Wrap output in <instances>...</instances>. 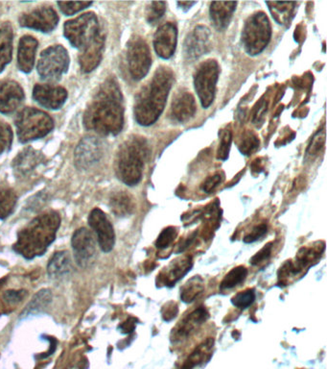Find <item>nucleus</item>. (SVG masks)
I'll use <instances>...</instances> for the list:
<instances>
[{"label":"nucleus","mask_w":327,"mask_h":369,"mask_svg":"<svg viewBox=\"0 0 327 369\" xmlns=\"http://www.w3.org/2000/svg\"><path fill=\"white\" fill-rule=\"evenodd\" d=\"M60 225V218L56 212L39 215L18 234L15 251L27 260L44 255L56 239Z\"/></svg>","instance_id":"7ed1b4c3"},{"label":"nucleus","mask_w":327,"mask_h":369,"mask_svg":"<svg viewBox=\"0 0 327 369\" xmlns=\"http://www.w3.org/2000/svg\"><path fill=\"white\" fill-rule=\"evenodd\" d=\"M220 75L217 61L208 59L200 63L194 73V87L202 106L207 109L213 104Z\"/></svg>","instance_id":"0eeeda50"},{"label":"nucleus","mask_w":327,"mask_h":369,"mask_svg":"<svg viewBox=\"0 0 327 369\" xmlns=\"http://www.w3.org/2000/svg\"><path fill=\"white\" fill-rule=\"evenodd\" d=\"M248 276V270L246 266L239 265L236 268H232L231 271L225 277L223 281L221 282V289H231L239 286L246 280Z\"/></svg>","instance_id":"473e14b6"},{"label":"nucleus","mask_w":327,"mask_h":369,"mask_svg":"<svg viewBox=\"0 0 327 369\" xmlns=\"http://www.w3.org/2000/svg\"><path fill=\"white\" fill-rule=\"evenodd\" d=\"M174 81L173 70L162 65L142 87L137 94L134 108V118L139 125L151 126L160 118L165 111Z\"/></svg>","instance_id":"f03ea898"},{"label":"nucleus","mask_w":327,"mask_h":369,"mask_svg":"<svg viewBox=\"0 0 327 369\" xmlns=\"http://www.w3.org/2000/svg\"><path fill=\"white\" fill-rule=\"evenodd\" d=\"M89 224L96 234L97 241L102 251H112L115 244V233L105 213L98 208H95L89 213Z\"/></svg>","instance_id":"f8f14e48"},{"label":"nucleus","mask_w":327,"mask_h":369,"mask_svg":"<svg viewBox=\"0 0 327 369\" xmlns=\"http://www.w3.org/2000/svg\"><path fill=\"white\" fill-rule=\"evenodd\" d=\"M33 97L41 106L47 109L58 110L65 104L68 92L62 87L38 84L34 87Z\"/></svg>","instance_id":"a211bd4d"},{"label":"nucleus","mask_w":327,"mask_h":369,"mask_svg":"<svg viewBox=\"0 0 327 369\" xmlns=\"http://www.w3.org/2000/svg\"><path fill=\"white\" fill-rule=\"evenodd\" d=\"M225 179V174L223 173H217L210 176L202 184V189L207 194H210L211 192L214 191L219 184L223 183Z\"/></svg>","instance_id":"79ce46f5"},{"label":"nucleus","mask_w":327,"mask_h":369,"mask_svg":"<svg viewBox=\"0 0 327 369\" xmlns=\"http://www.w3.org/2000/svg\"><path fill=\"white\" fill-rule=\"evenodd\" d=\"M196 4V2H178V5L181 7V9H183L184 11H188L189 9H191V7L193 5Z\"/></svg>","instance_id":"8fccbe9b"},{"label":"nucleus","mask_w":327,"mask_h":369,"mask_svg":"<svg viewBox=\"0 0 327 369\" xmlns=\"http://www.w3.org/2000/svg\"><path fill=\"white\" fill-rule=\"evenodd\" d=\"M13 32L9 27L0 28V73L12 59Z\"/></svg>","instance_id":"c756f323"},{"label":"nucleus","mask_w":327,"mask_h":369,"mask_svg":"<svg viewBox=\"0 0 327 369\" xmlns=\"http://www.w3.org/2000/svg\"><path fill=\"white\" fill-rule=\"evenodd\" d=\"M59 23L57 13L51 7H41L25 13L20 18L23 27L35 29L44 33H49L56 28Z\"/></svg>","instance_id":"ddd939ff"},{"label":"nucleus","mask_w":327,"mask_h":369,"mask_svg":"<svg viewBox=\"0 0 327 369\" xmlns=\"http://www.w3.org/2000/svg\"><path fill=\"white\" fill-rule=\"evenodd\" d=\"M269 10L276 22L281 25H288L294 18L295 2H267Z\"/></svg>","instance_id":"cd10ccee"},{"label":"nucleus","mask_w":327,"mask_h":369,"mask_svg":"<svg viewBox=\"0 0 327 369\" xmlns=\"http://www.w3.org/2000/svg\"><path fill=\"white\" fill-rule=\"evenodd\" d=\"M70 65V56L62 46H53L41 52L38 73L42 80L54 81L62 77Z\"/></svg>","instance_id":"9d476101"},{"label":"nucleus","mask_w":327,"mask_h":369,"mask_svg":"<svg viewBox=\"0 0 327 369\" xmlns=\"http://www.w3.org/2000/svg\"><path fill=\"white\" fill-rule=\"evenodd\" d=\"M213 344H214V342L211 339L203 342L202 344L199 345V346L194 350L193 353H191V355L189 356L181 369H193L195 366L203 363L205 356L207 355L211 348L213 347Z\"/></svg>","instance_id":"72a5a7b5"},{"label":"nucleus","mask_w":327,"mask_h":369,"mask_svg":"<svg viewBox=\"0 0 327 369\" xmlns=\"http://www.w3.org/2000/svg\"><path fill=\"white\" fill-rule=\"evenodd\" d=\"M192 265H193V262H192V258L189 256L179 258V259L173 261L165 273H162L158 277H160V280L166 286H173L177 282L181 280L184 275H186Z\"/></svg>","instance_id":"b1692460"},{"label":"nucleus","mask_w":327,"mask_h":369,"mask_svg":"<svg viewBox=\"0 0 327 369\" xmlns=\"http://www.w3.org/2000/svg\"><path fill=\"white\" fill-rule=\"evenodd\" d=\"M211 47V32L205 25H198L190 31L184 43V58L190 62L207 54Z\"/></svg>","instance_id":"9b49d317"},{"label":"nucleus","mask_w":327,"mask_h":369,"mask_svg":"<svg viewBox=\"0 0 327 369\" xmlns=\"http://www.w3.org/2000/svg\"><path fill=\"white\" fill-rule=\"evenodd\" d=\"M127 63L134 80H141L149 73L152 55L149 46L142 37L134 36L127 44Z\"/></svg>","instance_id":"1a4fd4ad"},{"label":"nucleus","mask_w":327,"mask_h":369,"mask_svg":"<svg viewBox=\"0 0 327 369\" xmlns=\"http://www.w3.org/2000/svg\"><path fill=\"white\" fill-rule=\"evenodd\" d=\"M268 227L266 224H260V225L255 226V228L250 231V234H248L247 236H245V238L243 239L245 244H252V242H257V239L262 238L267 234Z\"/></svg>","instance_id":"a18cd8bd"},{"label":"nucleus","mask_w":327,"mask_h":369,"mask_svg":"<svg viewBox=\"0 0 327 369\" xmlns=\"http://www.w3.org/2000/svg\"><path fill=\"white\" fill-rule=\"evenodd\" d=\"M324 142H326V132L323 129V130L319 131L312 139L310 146H308L307 154L311 155V156L319 154V152L324 146Z\"/></svg>","instance_id":"37998d69"},{"label":"nucleus","mask_w":327,"mask_h":369,"mask_svg":"<svg viewBox=\"0 0 327 369\" xmlns=\"http://www.w3.org/2000/svg\"><path fill=\"white\" fill-rule=\"evenodd\" d=\"M44 157L42 153L37 151L33 149H26L21 151L17 157L15 158L14 170L15 175L20 177H25L28 173H30L44 161Z\"/></svg>","instance_id":"5701e85b"},{"label":"nucleus","mask_w":327,"mask_h":369,"mask_svg":"<svg viewBox=\"0 0 327 369\" xmlns=\"http://www.w3.org/2000/svg\"><path fill=\"white\" fill-rule=\"evenodd\" d=\"M84 125L89 130L103 136H115L122 130L123 96L115 78H108L100 86L84 112Z\"/></svg>","instance_id":"f257e3e1"},{"label":"nucleus","mask_w":327,"mask_h":369,"mask_svg":"<svg viewBox=\"0 0 327 369\" xmlns=\"http://www.w3.org/2000/svg\"><path fill=\"white\" fill-rule=\"evenodd\" d=\"M103 155L102 142L95 137H86L75 150V165L80 170L88 168L98 163Z\"/></svg>","instance_id":"f3484780"},{"label":"nucleus","mask_w":327,"mask_h":369,"mask_svg":"<svg viewBox=\"0 0 327 369\" xmlns=\"http://www.w3.org/2000/svg\"><path fill=\"white\" fill-rule=\"evenodd\" d=\"M52 301V294L50 289H41L34 295L33 299L26 306L23 312L21 313L20 318L27 316L38 315L46 311Z\"/></svg>","instance_id":"c85d7f7f"},{"label":"nucleus","mask_w":327,"mask_h":369,"mask_svg":"<svg viewBox=\"0 0 327 369\" xmlns=\"http://www.w3.org/2000/svg\"><path fill=\"white\" fill-rule=\"evenodd\" d=\"M255 291L253 289H247V291L239 292L236 296L232 297L231 303L232 305L236 306L239 309H247L252 303L255 302Z\"/></svg>","instance_id":"4c0bfd02"},{"label":"nucleus","mask_w":327,"mask_h":369,"mask_svg":"<svg viewBox=\"0 0 327 369\" xmlns=\"http://www.w3.org/2000/svg\"><path fill=\"white\" fill-rule=\"evenodd\" d=\"M166 11V2L163 1H153L147 7L146 10V18L147 22L155 25V23L158 22L165 14Z\"/></svg>","instance_id":"e433bc0d"},{"label":"nucleus","mask_w":327,"mask_h":369,"mask_svg":"<svg viewBox=\"0 0 327 369\" xmlns=\"http://www.w3.org/2000/svg\"><path fill=\"white\" fill-rule=\"evenodd\" d=\"M271 251H273V242H269L260 251H258L257 254L253 256L252 259H250V265H258L261 263L265 262L271 257Z\"/></svg>","instance_id":"c03bdc74"},{"label":"nucleus","mask_w":327,"mask_h":369,"mask_svg":"<svg viewBox=\"0 0 327 369\" xmlns=\"http://www.w3.org/2000/svg\"><path fill=\"white\" fill-rule=\"evenodd\" d=\"M197 104L193 94L186 89H179L173 97L169 118L175 123H186L196 115Z\"/></svg>","instance_id":"4468645a"},{"label":"nucleus","mask_w":327,"mask_h":369,"mask_svg":"<svg viewBox=\"0 0 327 369\" xmlns=\"http://www.w3.org/2000/svg\"><path fill=\"white\" fill-rule=\"evenodd\" d=\"M18 137L21 142L44 138L54 127V121L46 113L35 108H25L15 118Z\"/></svg>","instance_id":"423d86ee"},{"label":"nucleus","mask_w":327,"mask_h":369,"mask_svg":"<svg viewBox=\"0 0 327 369\" xmlns=\"http://www.w3.org/2000/svg\"><path fill=\"white\" fill-rule=\"evenodd\" d=\"M92 2H58L60 11L65 15H71L84 10V8L91 6Z\"/></svg>","instance_id":"a19ab883"},{"label":"nucleus","mask_w":327,"mask_h":369,"mask_svg":"<svg viewBox=\"0 0 327 369\" xmlns=\"http://www.w3.org/2000/svg\"><path fill=\"white\" fill-rule=\"evenodd\" d=\"M150 155V144L144 137L134 135L127 139L116 152V175L127 186H136L141 181Z\"/></svg>","instance_id":"20e7f679"},{"label":"nucleus","mask_w":327,"mask_h":369,"mask_svg":"<svg viewBox=\"0 0 327 369\" xmlns=\"http://www.w3.org/2000/svg\"><path fill=\"white\" fill-rule=\"evenodd\" d=\"M13 142V132L10 126L4 121H0V155L10 149Z\"/></svg>","instance_id":"ea45409f"},{"label":"nucleus","mask_w":327,"mask_h":369,"mask_svg":"<svg viewBox=\"0 0 327 369\" xmlns=\"http://www.w3.org/2000/svg\"><path fill=\"white\" fill-rule=\"evenodd\" d=\"M136 318H128V320H127L125 323H124L123 324H121V326L120 327V328L121 329V331H122V333L124 334L132 333V332L134 330V328H136Z\"/></svg>","instance_id":"09e8293b"},{"label":"nucleus","mask_w":327,"mask_h":369,"mask_svg":"<svg viewBox=\"0 0 327 369\" xmlns=\"http://www.w3.org/2000/svg\"><path fill=\"white\" fill-rule=\"evenodd\" d=\"M204 289L205 283L202 277H192L181 289V299L186 303L193 302L200 294H202Z\"/></svg>","instance_id":"7c9ffc66"},{"label":"nucleus","mask_w":327,"mask_h":369,"mask_svg":"<svg viewBox=\"0 0 327 369\" xmlns=\"http://www.w3.org/2000/svg\"><path fill=\"white\" fill-rule=\"evenodd\" d=\"M271 38V25L267 15L257 12L250 15L243 27V49L250 56H257L268 46Z\"/></svg>","instance_id":"39448f33"},{"label":"nucleus","mask_w":327,"mask_h":369,"mask_svg":"<svg viewBox=\"0 0 327 369\" xmlns=\"http://www.w3.org/2000/svg\"><path fill=\"white\" fill-rule=\"evenodd\" d=\"M208 316L210 315H208L207 311L205 308L200 307L199 309L193 311L179 323L178 327H177V334L181 337L188 336L195 329L205 323Z\"/></svg>","instance_id":"a878e982"},{"label":"nucleus","mask_w":327,"mask_h":369,"mask_svg":"<svg viewBox=\"0 0 327 369\" xmlns=\"http://www.w3.org/2000/svg\"><path fill=\"white\" fill-rule=\"evenodd\" d=\"M17 196L13 189L0 187V220H5L14 212Z\"/></svg>","instance_id":"2f4dec72"},{"label":"nucleus","mask_w":327,"mask_h":369,"mask_svg":"<svg viewBox=\"0 0 327 369\" xmlns=\"http://www.w3.org/2000/svg\"><path fill=\"white\" fill-rule=\"evenodd\" d=\"M95 238L91 232L86 228H80L75 231L71 239L74 258L81 268L88 265L96 252Z\"/></svg>","instance_id":"2eb2a0df"},{"label":"nucleus","mask_w":327,"mask_h":369,"mask_svg":"<svg viewBox=\"0 0 327 369\" xmlns=\"http://www.w3.org/2000/svg\"><path fill=\"white\" fill-rule=\"evenodd\" d=\"M179 313L178 305L175 302H169L163 307L162 318L165 321H171Z\"/></svg>","instance_id":"49530a36"},{"label":"nucleus","mask_w":327,"mask_h":369,"mask_svg":"<svg viewBox=\"0 0 327 369\" xmlns=\"http://www.w3.org/2000/svg\"><path fill=\"white\" fill-rule=\"evenodd\" d=\"M105 37L100 32L94 39L82 49L79 63L81 70L89 73L98 67L104 51Z\"/></svg>","instance_id":"aec40b11"},{"label":"nucleus","mask_w":327,"mask_h":369,"mask_svg":"<svg viewBox=\"0 0 327 369\" xmlns=\"http://www.w3.org/2000/svg\"><path fill=\"white\" fill-rule=\"evenodd\" d=\"M220 144H219L217 158L219 160L225 161L228 159L229 150H231L232 142V131L229 127L224 129L220 136Z\"/></svg>","instance_id":"c9c22d12"},{"label":"nucleus","mask_w":327,"mask_h":369,"mask_svg":"<svg viewBox=\"0 0 327 369\" xmlns=\"http://www.w3.org/2000/svg\"><path fill=\"white\" fill-rule=\"evenodd\" d=\"M63 33L74 47L83 49L100 33L98 18L94 13H86L65 23Z\"/></svg>","instance_id":"6e6552de"},{"label":"nucleus","mask_w":327,"mask_h":369,"mask_svg":"<svg viewBox=\"0 0 327 369\" xmlns=\"http://www.w3.org/2000/svg\"><path fill=\"white\" fill-rule=\"evenodd\" d=\"M25 292L23 291H8L5 292L4 299L8 303L20 302L25 299Z\"/></svg>","instance_id":"de8ad7c7"},{"label":"nucleus","mask_w":327,"mask_h":369,"mask_svg":"<svg viewBox=\"0 0 327 369\" xmlns=\"http://www.w3.org/2000/svg\"><path fill=\"white\" fill-rule=\"evenodd\" d=\"M71 258L68 251H60L55 253L49 265H47V273L51 278H60L70 273Z\"/></svg>","instance_id":"bb28decb"},{"label":"nucleus","mask_w":327,"mask_h":369,"mask_svg":"<svg viewBox=\"0 0 327 369\" xmlns=\"http://www.w3.org/2000/svg\"><path fill=\"white\" fill-rule=\"evenodd\" d=\"M110 206L115 215L125 218L134 213L136 205L130 194L127 192H117L110 196Z\"/></svg>","instance_id":"393cba45"},{"label":"nucleus","mask_w":327,"mask_h":369,"mask_svg":"<svg viewBox=\"0 0 327 369\" xmlns=\"http://www.w3.org/2000/svg\"><path fill=\"white\" fill-rule=\"evenodd\" d=\"M177 236H178L177 228L169 226V227L163 229L162 233L158 236L157 242H155V246L158 249H167L175 241Z\"/></svg>","instance_id":"58836bf2"},{"label":"nucleus","mask_w":327,"mask_h":369,"mask_svg":"<svg viewBox=\"0 0 327 369\" xmlns=\"http://www.w3.org/2000/svg\"><path fill=\"white\" fill-rule=\"evenodd\" d=\"M177 44H178V28L175 23H166L155 31L154 49L155 54L162 59H170L175 54Z\"/></svg>","instance_id":"dca6fc26"},{"label":"nucleus","mask_w":327,"mask_h":369,"mask_svg":"<svg viewBox=\"0 0 327 369\" xmlns=\"http://www.w3.org/2000/svg\"><path fill=\"white\" fill-rule=\"evenodd\" d=\"M259 139L253 133L252 131H247L243 134L242 138L239 142V150L242 154L250 156L253 152L257 151L259 147Z\"/></svg>","instance_id":"f704fd0d"},{"label":"nucleus","mask_w":327,"mask_h":369,"mask_svg":"<svg viewBox=\"0 0 327 369\" xmlns=\"http://www.w3.org/2000/svg\"><path fill=\"white\" fill-rule=\"evenodd\" d=\"M38 41L31 36L20 39L18 51V67L23 73H29L33 70Z\"/></svg>","instance_id":"4be33fe9"},{"label":"nucleus","mask_w":327,"mask_h":369,"mask_svg":"<svg viewBox=\"0 0 327 369\" xmlns=\"http://www.w3.org/2000/svg\"><path fill=\"white\" fill-rule=\"evenodd\" d=\"M236 6L237 2H212L210 4V20L216 30L223 32L229 27Z\"/></svg>","instance_id":"412c9836"},{"label":"nucleus","mask_w":327,"mask_h":369,"mask_svg":"<svg viewBox=\"0 0 327 369\" xmlns=\"http://www.w3.org/2000/svg\"><path fill=\"white\" fill-rule=\"evenodd\" d=\"M25 99V92L20 84L12 80L0 82V113L11 114Z\"/></svg>","instance_id":"6ab92c4d"}]
</instances>
